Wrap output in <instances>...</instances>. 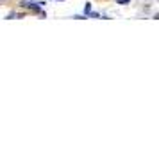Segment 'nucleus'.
<instances>
[{
	"label": "nucleus",
	"mask_w": 159,
	"mask_h": 154,
	"mask_svg": "<svg viewBox=\"0 0 159 154\" xmlns=\"http://www.w3.org/2000/svg\"><path fill=\"white\" fill-rule=\"evenodd\" d=\"M89 11H91V6H89V4H88L86 7H84V13H86V15H88V13H89Z\"/></svg>",
	"instance_id": "obj_1"
},
{
	"label": "nucleus",
	"mask_w": 159,
	"mask_h": 154,
	"mask_svg": "<svg viewBox=\"0 0 159 154\" xmlns=\"http://www.w3.org/2000/svg\"><path fill=\"white\" fill-rule=\"evenodd\" d=\"M118 2H120L122 6H125V4H129V0H118Z\"/></svg>",
	"instance_id": "obj_2"
}]
</instances>
